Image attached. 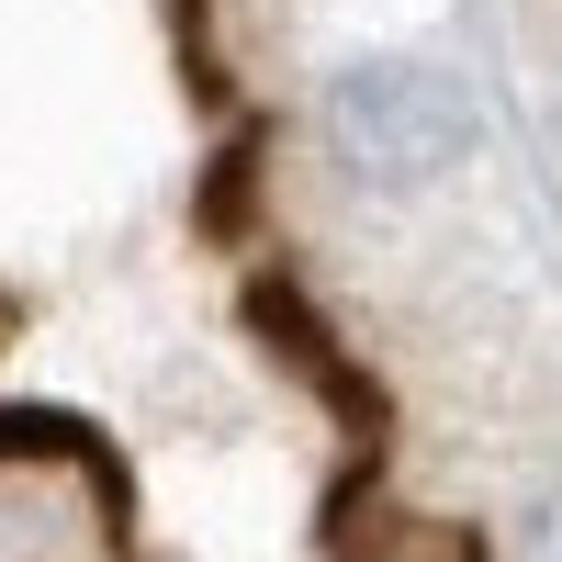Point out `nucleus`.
Instances as JSON below:
<instances>
[{"instance_id":"f257e3e1","label":"nucleus","mask_w":562,"mask_h":562,"mask_svg":"<svg viewBox=\"0 0 562 562\" xmlns=\"http://www.w3.org/2000/svg\"><path fill=\"white\" fill-rule=\"evenodd\" d=\"M326 147L371 192H428L439 169L473 158V90L428 57H360L326 79Z\"/></svg>"},{"instance_id":"f03ea898","label":"nucleus","mask_w":562,"mask_h":562,"mask_svg":"<svg viewBox=\"0 0 562 562\" xmlns=\"http://www.w3.org/2000/svg\"><path fill=\"white\" fill-rule=\"evenodd\" d=\"M518 562H562V495H551L540 518H529V540H518Z\"/></svg>"}]
</instances>
